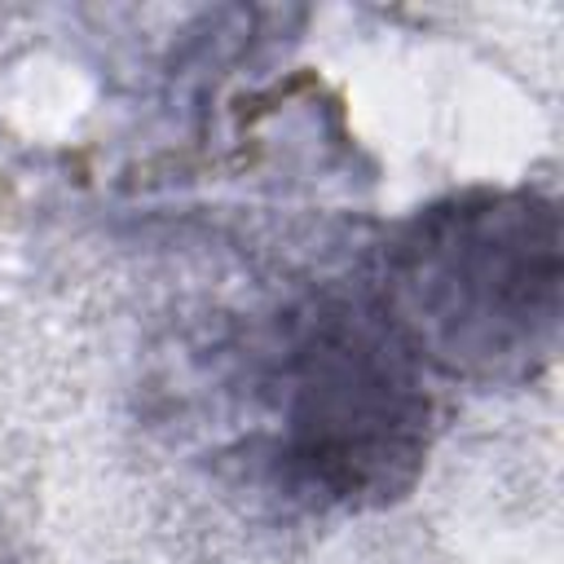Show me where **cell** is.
<instances>
[{"label":"cell","instance_id":"2","mask_svg":"<svg viewBox=\"0 0 564 564\" xmlns=\"http://www.w3.org/2000/svg\"><path fill=\"white\" fill-rule=\"evenodd\" d=\"M560 207L533 185H471L401 220L366 295L427 375L538 379L560 344Z\"/></svg>","mask_w":564,"mask_h":564},{"label":"cell","instance_id":"1","mask_svg":"<svg viewBox=\"0 0 564 564\" xmlns=\"http://www.w3.org/2000/svg\"><path fill=\"white\" fill-rule=\"evenodd\" d=\"M256 361L247 458L304 511H383L432 454L436 397L366 291H317L278 313Z\"/></svg>","mask_w":564,"mask_h":564}]
</instances>
